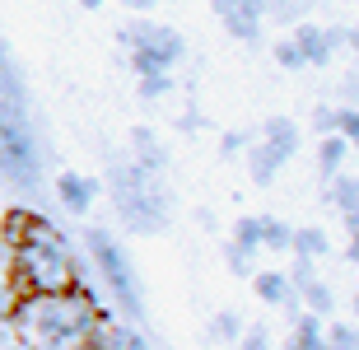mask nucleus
<instances>
[{"instance_id":"nucleus-1","label":"nucleus","mask_w":359,"mask_h":350,"mask_svg":"<svg viewBox=\"0 0 359 350\" xmlns=\"http://www.w3.org/2000/svg\"><path fill=\"white\" fill-rule=\"evenodd\" d=\"M0 238H5V253H10L5 276H10L14 295H66V290L80 285L75 253L47 215L19 206V210L5 215Z\"/></svg>"},{"instance_id":"nucleus-2","label":"nucleus","mask_w":359,"mask_h":350,"mask_svg":"<svg viewBox=\"0 0 359 350\" xmlns=\"http://www.w3.org/2000/svg\"><path fill=\"white\" fill-rule=\"evenodd\" d=\"M98 318H107L98 299L84 285H75L66 295H19L10 323L24 332L33 350H84Z\"/></svg>"},{"instance_id":"nucleus-3","label":"nucleus","mask_w":359,"mask_h":350,"mask_svg":"<svg viewBox=\"0 0 359 350\" xmlns=\"http://www.w3.org/2000/svg\"><path fill=\"white\" fill-rule=\"evenodd\" d=\"M107 191H112V206H117L121 224L131 234H163L168 220H173V196L163 187V177L145 173L140 163L117 159L107 168Z\"/></svg>"},{"instance_id":"nucleus-4","label":"nucleus","mask_w":359,"mask_h":350,"mask_svg":"<svg viewBox=\"0 0 359 350\" xmlns=\"http://www.w3.org/2000/svg\"><path fill=\"white\" fill-rule=\"evenodd\" d=\"M42 173V154L28 126V112L14 103H0V177L19 191H33Z\"/></svg>"},{"instance_id":"nucleus-5","label":"nucleus","mask_w":359,"mask_h":350,"mask_svg":"<svg viewBox=\"0 0 359 350\" xmlns=\"http://www.w3.org/2000/svg\"><path fill=\"white\" fill-rule=\"evenodd\" d=\"M84 248H89L93 267L103 276L107 295L117 299V309L126 313V318H140V313H145V295H140V285H135V267H131V257H126V248H121L103 224L84 229Z\"/></svg>"},{"instance_id":"nucleus-6","label":"nucleus","mask_w":359,"mask_h":350,"mask_svg":"<svg viewBox=\"0 0 359 350\" xmlns=\"http://www.w3.org/2000/svg\"><path fill=\"white\" fill-rule=\"evenodd\" d=\"M121 47L131 52L135 75H173V66L187 56V38L168 24H154V19H131V24L117 33Z\"/></svg>"},{"instance_id":"nucleus-7","label":"nucleus","mask_w":359,"mask_h":350,"mask_svg":"<svg viewBox=\"0 0 359 350\" xmlns=\"http://www.w3.org/2000/svg\"><path fill=\"white\" fill-rule=\"evenodd\" d=\"M290 38L299 47V56H304V66H327L336 56V47L346 42V33L341 28H322V24H299Z\"/></svg>"},{"instance_id":"nucleus-8","label":"nucleus","mask_w":359,"mask_h":350,"mask_svg":"<svg viewBox=\"0 0 359 350\" xmlns=\"http://www.w3.org/2000/svg\"><path fill=\"white\" fill-rule=\"evenodd\" d=\"M84 350H149V346H145V337H140L135 327L112 323V318H98V327H93L89 341H84Z\"/></svg>"},{"instance_id":"nucleus-9","label":"nucleus","mask_w":359,"mask_h":350,"mask_svg":"<svg viewBox=\"0 0 359 350\" xmlns=\"http://www.w3.org/2000/svg\"><path fill=\"white\" fill-rule=\"evenodd\" d=\"M224 24L229 38H238V42H257V33H262V24H266V5L262 0H238L233 10L219 19Z\"/></svg>"},{"instance_id":"nucleus-10","label":"nucleus","mask_w":359,"mask_h":350,"mask_svg":"<svg viewBox=\"0 0 359 350\" xmlns=\"http://www.w3.org/2000/svg\"><path fill=\"white\" fill-rule=\"evenodd\" d=\"M252 295L262 299V304H271V309H290L294 318H299V295L290 290L285 271H252Z\"/></svg>"},{"instance_id":"nucleus-11","label":"nucleus","mask_w":359,"mask_h":350,"mask_svg":"<svg viewBox=\"0 0 359 350\" xmlns=\"http://www.w3.org/2000/svg\"><path fill=\"white\" fill-rule=\"evenodd\" d=\"M56 196L70 215H89V206L98 201V182L89 173H61L56 177Z\"/></svg>"},{"instance_id":"nucleus-12","label":"nucleus","mask_w":359,"mask_h":350,"mask_svg":"<svg viewBox=\"0 0 359 350\" xmlns=\"http://www.w3.org/2000/svg\"><path fill=\"white\" fill-rule=\"evenodd\" d=\"M131 154H135L131 163H140V168L154 173V177H163V168H168V149H163V140L149 131V126H135L131 131Z\"/></svg>"},{"instance_id":"nucleus-13","label":"nucleus","mask_w":359,"mask_h":350,"mask_svg":"<svg viewBox=\"0 0 359 350\" xmlns=\"http://www.w3.org/2000/svg\"><path fill=\"white\" fill-rule=\"evenodd\" d=\"M285 163H290V159H285L280 149L262 145V140H257V145H248V173H252L257 187H271V182H276V173L285 168Z\"/></svg>"},{"instance_id":"nucleus-14","label":"nucleus","mask_w":359,"mask_h":350,"mask_svg":"<svg viewBox=\"0 0 359 350\" xmlns=\"http://www.w3.org/2000/svg\"><path fill=\"white\" fill-rule=\"evenodd\" d=\"M262 145L280 149L285 159H294V149H299V126H294L290 117H271L266 126H262Z\"/></svg>"},{"instance_id":"nucleus-15","label":"nucleus","mask_w":359,"mask_h":350,"mask_svg":"<svg viewBox=\"0 0 359 350\" xmlns=\"http://www.w3.org/2000/svg\"><path fill=\"white\" fill-rule=\"evenodd\" d=\"M290 253H294V257H304V262H318V257H327V253H332V238H327V229L308 224V229H294Z\"/></svg>"},{"instance_id":"nucleus-16","label":"nucleus","mask_w":359,"mask_h":350,"mask_svg":"<svg viewBox=\"0 0 359 350\" xmlns=\"http://www.w3.org/2000/svg\"><path fill=\"white\" fill-rule=\"evenodd\" d=\"M285 350H327V341H322V318L299 313V318H294V332H290V346H285Z\"/></svg>"},{"instance_id":"nucleus-17","label":"nucleus","mask_w":359,"mask_h":350,"mask_svg":"<svg viewBox=\"0 0 359 350\" xmlns=\"http://www.w3.org/2000/svg\"><path fill=\"white\" fill-rule=\"evenodd\" d=\"M229 248H238L243 257H252L257 248H262V215H238V224H233V238H229Z\"/></svg>"},{"instance_id":"nucleus-18","label":"nucleus","mask_w":359,"mask_h":350,"mask_svg":"<svg viewBox=\"0 0 359 350\" xmlns=\"http://www.w3.org/2000/svg\"><path fill=\"white\" fill-rule=\"evenodd\" d=\"M327 201L346 215V210H359V177H350V173H336L332 177V187H327Z\"/></svg>"},{"instance_id":"nucleus-19","label":"nucleus","mask_w":359,"mask_h":350,"mask_svg":"<svg viewBox=\"0 0 359 350\" xmlns=\"http://www.w3.org/2000/svg\"><path fill=\"white\" fill-rule=\"evenodd\" d=\"M346 154H350V145L341 140V135H322V145H318V163H322V173L327 177H336L341 173V163H346Z\"/></svg>"},{"instance_id":"nucleus-20","label":"nucleus","mask_w":359,"mask_h":350,"mask_svg":"<svg viewBox=\"0 0 359 350\" xmlns=\"http://www.w3.org/2000/svg\"><path fill=\"white\" fill-rule=\"evenodd\" d=\"M290 238H294V229L285 224V220L262 215V248H271V253H290Z\"/></svg>"},{"instance_id":"nucleus-21","label":"nucleus","mask_w":359,"mask_h":350,"mask_svg":"<svg viewBox=\"0 0 359 350\" xmlns=\"http://www.w3.org/2000/svg\"><path fill=\"white\" fill-rule=\"evenodd\" d=\"M299 304H304V313L322 318V313H332V290H327L322 281H308L304 290H299Z\"/></svg>"},{"instance_id":"nucleus-22","label":"nucleus","mask_w":359,"mask_h":350,"mask_svg":"<svg viewBox=\"0 0 359 350\" xmlns=\"http://www.w3.org/2000/svg\"><path fill=\"white\" fill-rule=\"evenodd\" d=\"M327 350H359V327L355 323H327L322 327Z\"/></svg>"},{"instance_id":"nucleus-23","label":"nucleus","mask_w":359,"mask_h":350,"mask_svg":"<svg viewBox=\"0 0 359 350\" xmlns=\"http://www.w3.org/2000/svg\"><path fill=\"white\" fill-rule=\"evenodd\" d=\"M210 337L224 341V346H229V341H238V337H243V318H238L233 309H219V313L210 318Z\"/></svg>"},{"instance_id":"nucleus-24","label":"nucleus","mask_w":359,"mask_h":350,"mask_svg":"<svg viewBox=\"0 0 359 350\" xmlns=\"http://www.w3.org/2000/svg\"><path fill=\"white\" fill-rule=\"evenodd\" d=\"M168 89H173V75H140V84H135V94L145 103H159Z\"/></svg>"},{"instance_id":"nucleus-25","label":"nucleus","mask_w":359,"mask_h":350,"mask_svg":"<svg viewBox=\"0 0 359 350\" xmlns=\"http://www.w3.org/2000/svg\"><path fill=\"white\" fill-rule=\"evenodd\" d=\"M336 135H341L346 145H359V103L336 112Z\"/></svg>"},{"instance_id":"nucleus-26","label":"nucleus","mask_w":359,"mask_h":350,"mask_svg":"<svg viewBox=\"0 0 359 350\" xmlns=\"http://www.w3.org/2000/svg\"><path fill=\"white\" fill-rule=\"evenodd\" d=\"M262 5H266V14L280 19V24H290V19H299L308 10V0H262Z\"/></svg>"},{"instance_id":"nucleus-27","label":"nucleus","mask_w":359,"mask_h":350,"mask_svg":"<svg viewBox=\"0 0 359 350\" xmlns=\"http://www.w3.org/2000/svg\"><path fill=\"white\" fill-rule=\"evenodd\" d=\"M271 56H276V66H285V70H304V56H299L294 38H280L276 47H271Z\"/></svg>"},{"instance_id":"nucleus-28","label":"nucleus","mask_w":359,"mask_h":350,"mask_svg":"<svg viewBox=\"0 0 359 350\" xmlns=\"http://www.w3.org/2000/svg\"><path fill=\"white\" fill-rule=\"evenodd\" d=\"M238 350H271V332H266L262 323H252V327L238 337Z\"/></svg>"},{"instance_id":"nucleus-29","label":"nucleus","mask_w":359,"mask_h":350,"mask_svg":"<svg viewBox=\"0 0 359 350\" xmlns=\"http://www.w3.org/2000/svg\"><path fill=\"white\" fill-rule=\"evenodd\" d=\"M14 304H19V295H14L10 276H0V323H10V318H14Z\"/></svg>"},{"instance_id":"nucleus-30","label":"nucleus","mask_w":359,"mask_h":350,"mask_svg":"<svg viewBox=\"0 0 359 350\" xmlns=\"http://www.w3.org/2000/svg\"><path fill=\"white\" fill-rule=\"evenodd\" d=\"M336 112H341V108H327V103L313 112V126H318V135H332V131H336Z\"/></svg>"},{"instance_id":"nucleus-31","label":"nucleus","mask_w":359,"mask_h":350,"mask_svg":"<svg viewBox=\"0 0 359 350\" xmlns=\"http://www.w3.org/2000/svg\"><path fill=\"white\" fill-rule=\"evenodd\" d=\"M224 262L233 267V276H252V257H243L238 248H224Z\"/></svg>"},{"instance_id":"nucleus-32","label":"nucleus","mask_w":359,"mask_h":350,"mask_svg":"<svg viewBox=\"0 0 359 350\" xmlns=\"http://www.w3.org/2000/svg\"><path fill=\"white\" fill-rule=\"evenodd\" d=\"M248 149V131H229L224 135V154H243Z\"/></svg>"},{"instance_id":"nucleus-33","label":"nucleus","mask_w":359,"mask_h":350,"mask_svg":"<svg viewBox=\"0 0 359 350\" xmlns=\"http://www.w3.org/2000/svg\"><path fill=\"white\" fill-rule=\"evenodd\" d=\"M121 5H126L131 14H149V10H154V0H121Z\"/></svg>"},{"instance_id":"nucleus-34","label":"nucleus","mask_w":359,"mask_h":350,"mask_svg":"<svg viewBox=\"0 0 359 350\" xmlns=\"http://www.w3.org/2000/svg\"><path fill=\"white\" fill-rule=\"evenodd\" d=\"M233 5H238V0H210V10H215V14H219V19H224V14H229V10H233Z\"/></svg>"},{"instance_id":"nucleus-35","label":"nucleus","mask_w":359,"mask_h":350,"mask_svg":"<svg viewBox=\"0 0 359 350\" xmlns=\"http://www.w3.org/2000/svg\"><path fill=\"white\" fill-rule=\"evenodd\" d=\"M182 131H187V135L201 131V117H196V112H187V117H182Z\"/></svg>"},{"instance_id":"nucleus-36","label":"nucleus","mask_w":359,"mask_h":350,"mask_svg":"<svg viewBox=\"0 0 359 350\" xmlns=\"http://www.w3.org/2000/svg\"><path fill=\"white\" fill-rule=\"evenodd\" d=\"M346 257H350V262L359 267V234H350V248H346Z\"/></svg>"},{"instance_id":"nucleus-37","label":"nucleus","mask_w":359,"mask_h":350,"mask_svg":"<svg viewBox=\"0 0 359 350\" xmlns=\"http://www.w3.org/2000/svg\"><path fill=\"white\" fill-rule=\"evenodd\" d=\"M346 229H350V234H359V210H346Z\"/></svg>"},{"instance_id":"nucleus-38","label":"nucleus","mask_w":359,"mask_h":350,"mask_svg":"<svg viewBox=\"0 0 359 350\" xmlns=\"http://www.w3.org/2000/svg\"><path fill=\"white\" fill-rule=\"evenodd\" d=\"M346 42H350V52H359V28H350V33H346Z\"/></svg>"},{"instance_id":"nucleus-39","label":"nucleus","mask_w":359,"mask_h":350,"mask_svg":"<svg viewBox=\"0 0 359 350\" xmlns=\"http://www.w3.org/2000/svg\"><path fill=\"white\" fill-rule=\"evenodd\" d=\"M80 10H103V0H75Z\"/></svg>"},{"instance_id":"nucleus-40","label":"nucleus","mask_w":359,"mask_h":350,"mask_svg":"<svg viewBox=\"0 0 359 350\" xmlns=\"http://www.w3.org/2000/svg\"><path fill=\"white\" fill-rule=\"evenodd\" d=\"M5 350H33V346H28V341H14V346H5Z\"/></svg>"},{"instance_id":"nucleus-41","label":"nucleus","mask_w":359,"mask_h":350,"mask_svg":"<svg viewBox=\"0 0 359 350\" xmlns=\"http://www.w3.org/2000/svg\"><path fill=\"white\" fill-rule=\"evenodd\" d=\"M355 313H359V299H355Z\"/></svg>"}]
</instances>
